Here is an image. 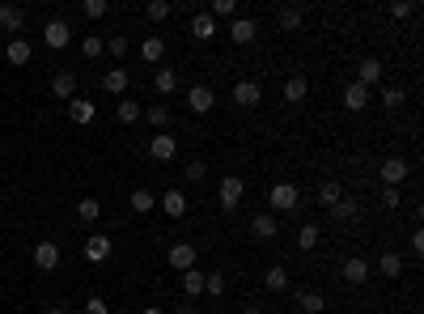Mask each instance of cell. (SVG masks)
<instances>
[{
  "label": "cell",
  "instance_id": "7402d4cb",
  "mask_svg": "<svg viewBox=\"0 0 424 314\" xmlns=\"http://www.w3.org/2000/svg\"><path fill=\"white\" fill-rule=\"evenodd\" d=\"M140 119H149L157 132H166V128H170V106H166V102H149V106L140 111Z\"/></svg>",
  "mask_w": 424,
  "mask_h": 314
},
{
  "label": "cell",
  "instance_id": "f5cc1de1",
  "mask_svg": "<svg viewBox=\"0 0 424 314\" xmlns=\"http://www.w3.org/2000/svg\"><path fill=\"white\" fill-rule=\"evenodd\" d=\"M140 314H166V310H161V306H144Z\"/></svg>",
  "mask_w": 424,
  "mask_h": 314
},
{
  "label": "cell",
  "instance_id": "83f0119b",
  "mask_svg": "<svg viewBox=\"0 0 424 314\" xmlns=\"http://www.w3.org/2000/svg\"><path fill=\"white\" fill-rule=\"evenodd\" d=\"M297 306H302V314H323L327 310V298L314 293V289H306V293H297Z\"/></svg>",
  "mask_w": 424,
  "mask_h": 314
},
{
  "label": "cell",
  "instance_id": "f35d334b",
  "mask_svg": "<svg viewBox=\"0 0 424 314\" xmlns=\"http://www.w3.org/2000/svg\"><path fill=\"white\" fill-rule=\"evenodd\" d=\"M238 13V0H212V9H208V17L217 21V17H234Z\"/></svg>",
  "mask_w": 424,
  "mask_h": 314
},
{
  "label": "cell",
  "instance_id": "1f68e13d",
  "mask_svg": "<svg viewBox=\"0 0 424 314\" xmlns=\"http://www.w3.org/2000/svg\"><path fill=\"white\" fill-rule=\"evenodd\" d=\"M340 196H344V187H340L336 179H327V183L319 187V204H323V208H331V204H340Z\"/></svg>",
  "mask_w": 424,
  "mask_h": 314
},
{
  "label": "cell",
  "instance_id": "7dc6e473",
  "mask_svg": "<svg viewBox=\"0 0 424 314\" xmlns=\"http://www.w3.org/2000/svg\"><path fill=\"white\" fill-rule=\"evenodd\" d=\"M399 204H403L399 187H386V191H382V208H399Z\"/></svg>",
  "mask_w": 424,
  "mask_h": 314
},
{
  "label": "cell",
  "instance_id": "f6af8a7d",
  "mask_svg": "<svg viewBox=\"0 0 424 314\" xmlns=\"http://www.w3.org/2000/svg\"><path fill=\"white\" fill-rule=\"evenodd\" d=\"M81 51H85V55H89V60H98V55H102V51H106V43H102V38H98V34H89V38H85V43H81Z\"/></svg>",
  "mask_w": 424,
  "mask_h": 314
},
{
  "label": "cell",
  "instance_id": "7bdbcfd3",
  "mask_svg": "<svg viewBox=\"0 0 424 314\" xmlns=\"http://www.w3.org/2000/svg\"><path fill=\"white\" fill-rule=\"evenodd\" d=\"M204 174H208V166H204V162H200V157H195V162H187V166H183V179H187V183H200V179H204Z\"/></svg>",
  "mask_w": 424,
  "mask_h": 314
},
{
  "label": "cell",
  "instance_id": "5b68a950",
  "mask_svg": "<svg viewBox=\"0 0 424 314\" xmlns=\"http://www.w3.org/2000/svg\"><path fill=\"white\" fill-rule=\"evenodd\" d=\"M229 38H234L238 47H251V43L259 38V21H255V17H234V21H229Z\"/></svg>",
  "mask_w": 424,
  "mask_h": 314
},
{
  "label": "cell",
  "instance_id": "ba28073f",
  "mask_svg": "<svg viewBox=\"0 0 424 314\" xmlns=\"http://www.w3.org/2000/svg\"><path fill=\"white\" fill-rule=\"evenodd\" d=\"M166 264H170L174 272H191V268H195V247H191V242H174L170 255H166Z\"/></svg>",
  "mask_w": 424,
  "mask_h": 314
},
{
  "label": "cell",
  "instance_id": "e0dca14e",
  "mask_svg": "<svg viewBox=\"0 0 424 314\" xmlns=\"http://www.w3.org/2000/svg\"><path fill=\"white\" fill-rule=\"evenodd\" d=\"M34 268L38 272H55L59 268V247L55 242H38L34 247Z\"/></svg>",
  "mask_w": 424,
  "mask_h": 314
},
{
  "label": "cell",
  "instance_id": "4dcf8cb0",
  "mask_svg": "<svg viewBox=\"0 0 424 314\" xmlns=\"http://www.w3.org/2000/svg\"><path fill=\"white\" fill-rule=\"evenodd\" d=\"M102 89H106V94H123V89H127V68H110V72L102 77Z\"/></svg>",
  "mask_w": 424,
  "mask_h": 314
},
{
  "label": "cell",
  "instance_id": "44dd1931",
  "mask_svg": "<svg viewBox=\"0 0 424 314\" xmlns=\"http://www.w3.org/2000/svg\"><path fill=\"white\" fill-rule=\"evenodd\" d=\"M153 89H157L161 102H166V98L178 89V72H174V68H157V72H153Z\"/></svg>",
  "mask_w": 424,
  "mask_h": 314
},
{
  "label": "cell",
  "instance_id": "2e32d148",
  "mask_svg": "<svg viewBox=\"0 0 424 314\" xmlns=\"http://www.w3.org/2000/svg\"><path fill=\"white\" fill-rule=\"evenodd\" d=\"M157 204H161V213H166V217H174V221H178V217H187V196H183L178 187L161 191V200H157Z\"/></svg>",
  "mask_w": 424,
  "mask_h": 314
},
{
  "label": "cell",
  "instance_id": "bcb514c9",
  "mask_svg": "<svg viewBox=\"0 0 424 314\" xmlns=\"http://www.w3.org/2000/svg\"><path fill=\"white\" fill-rule=\"evenodd\" d=\"M106 51H110V55H127V34H115V38L106 43Z\"/></svg>",
  "mask_w": 424,
  "mask_h": 314
},
{
  "label": "cell",
  "instance_id": "c3c4849f",
  "mask_svg": "<svg viewBox=\"0 0 424 314\" xmlns=\"http://www.w3.org/2000/svg\"><path fill=\"white\" fill-rule=\"evenodd\" d=\"M85 314H110V306H106L102 298H89V302H85Z\"/></svg>",
  "mask_w": 424,
  "mask_h": 314
},
{
  "label": "cell",
  "instance_id": "816d5d0a",
  "mask_svg": "<svg viewBox=\"0 0 424 314\" xmlns=\"http://www.w3.org/2000/svg\"><path fill=\"white\" fill-rule=\"evenodd\" d=\"M42 314H68V310H64V306H47Z\"/></svg>",
  "mask_w": 424,
  "mask_h": 314
},
{
  "label": "cell",
  "instance_id": "277c9868",
  "mask_svg": "<svg viewBox=\"0 0 424 314\" xmlns=\"http://www.w3.org/2000/svg\"><path fill=\"white\" fill-rule=\"evenodd\" d=\"M110 251H115V238H106V234H93V238H85V247H81V255H85L89 264H106Z\"/></svg>",
  "mask_w": 424,
  "mask_h": 314
},
{
  "label": "cell",
  "instance_id": "4316f807",
  "mask_svg": "<svg viewBox=\"0 0 424 314\" xmlns=\"http://www.w3.org/2000/svg\"><path fill=\"white\" fill-rule=\"evenodd\" d=\"M378 272H382L386 281H399V276H403V259H399L395 251H382V259H378Z\"/></svg>",
  "mask_w": 424,
  "mask_h": 314
},
{
  "label": "cell",
  "instance_id": "d6986e66",
  "mask_svg": "<svg viewBox=\"0 0 424 314\" xmlns=\"http://www.w3.org/2000/svg\"><path fill=\"white\" fill-rule=\"evenodd\" d=\"M280 94H285V102H289V106H302V102H306V94H310V81L297 72V77H289V81H285V89H280Z\"/></svg>",
  "mask_w": 424,
  "mask_h": 314
},
{
  "label": "cell",
  "instance_id": "d6a6232c",
  "mask_svg": "<svg viewBox=\"0 0 424 314\" xmlns=\"http://www.w3.org/2000/svg\"><path fill=\"white\" fill-rule=\"evenodd\" d=\"M319 238H323V234H319V225H314V221H306V225L297 230V247H302V251H314V247H319Z\"/></svg>",
  "mask_w": 424,
  "mask_h": 314
},
{
  "label": "cell",
  "instance_id": "f546056e",
  "mask_svg": "<svg viewBox=\"0 0 424 314\" xmlns=\"http://www.w3.org/2000/svg\"><path fill=\"white\" fill-rule=\"evenodd\" d=\"M327 213H331L336 221H344V225H348V221H357V213H361V208H357V200H348V196H340V204H331Z\"/></svg>",
  "mask_w": 424,
  "mask_h": 314
},
{
  "label": "cell",
  "instance_id": "8fae6325",
  "mask_svg": "<svg viewBox=\"0 0 424 314\" xmlns=\"http://www.w3.org/2000/svg\"><path fill=\"white\" fill-rule=\"evenodd\" d=\"M68 119L81 123V128L93 123V119H98V102H93V98H72V102H68Z\"/></svg>",
  "mask_w": 424,
  "mask_h": 314
},
{
  "label": "cell",
  "instance_id": "ee69618b",
  "mask_svg": "<svg viewBox=\"0 0 424 314\" xmlns=\"http://www.w3.org/2000/svg\"><path fill=\"white\" fill-rule=\"evenodd\" d=\"M386 13H391L395 21H403V17H412V13H416V4H412V0H395V4L386 9Z\"/></svg>",
  "mask_w": 424,
  "mask_h": 314
},
{
  "label": "cell",
  "instance_id": "9a60e30c",
  "mask_svg": "<svg viewBox=\"0 0 424 314\" xmlns=\"http://www.w3.org/2000/svg\"><path fill=\"white\" fill-rule=\"evenodd\" d=\"M369 102H374V89H365V85H357V81L344 89V111H353V115H357V111H365Z\"/></svg>",
  "mask_w": 424,
  "mask_h": 314
},
{
  "label": "cell",
  "instance_id": "3957f363",
  "mask_svg": "<svg viewBox=\"0 0 424 314\" xmlns=\"http://www.w3.org/2000/svg\"><path fill=\"white\" fill-rule=\"evenodd\" d=\"M268 204H272L276 213H289V208H297V204H302V196H297V187H293V183H276V187L268 191Z\"/></svg>",
  "mask_w": 424,
  "mask_h": 314
},
{
  "label": "cell",
  "instance_id": "6da1fadb",
  "mask_svg": "<svg viewBox=\"0 0 424 314\" xmlns=\"http://www.w3.org/2000/svg\"><path fill=\"white\" fill-rule=\"evenodd\" d=\"M242 196H246V183H242L238 174H225V179H221V187H217L221 208H225V213H234V208L242 204Z\"/></svg>",
  "mask_w": 424,
  "mask_h": 314
},
{
  "label": "cell",
  "instance_id": "b9f144b4",
  "mask_svg": "<svg viewBox=\"0 0 424 314\" xmlns=\"http://www.w3.org/2000/svg\"><path fill=\"white\" fill-rule=\"evenodd\" d=\"M81 9H85V17H89V21H98V17H106V13H110V4H106V0H85Z\"/></svg>",
  "mask_w": 424,
  "mask_h": 314
},
{
  "label": "cell",
  "instance_id": "5bb4252c",
  "mask_svg": "<svg viewBox=\"0 0 424 314\" xmlns=\"http://www.w3.org/2000/svg\"><path fill=\"white\" fill-rule=\"evenodd\" d=\"M369 259H361V255H353V259H344V268H340V276L348 281V285H365L369 281Z\"/></svg>",
  "mask_w": 424,
  "mask_h": 314
},
{
  "label": "cell",
  "instance_id": "836d02e7",
  "mask_svg": "<svg viewBox=\"0 0 424 314\" xmlns=\"http://www.w3.org/2000/svg\"><path fill=\"white\" fill-rule=\"evenodd\" d=\"M263 285H268L272 293H285V289H289V272H285V268H268V272H263Z\"/></svg>",
  "mask_w": 424,
  "mask_h": 314
},
{
  "label": "cell",
  "instance_id": "9c48e42d",
  "mask_svg": "<svg viewBox=\"0 0 424 314\" xmlns=\"http://www.w3.org/2000/svg\"><path fill=\"white\" fill-rule=\"evenodd\" d=\"M0 30L13 34V38H21V30H25V9H17V4H0Z\"/></svg>",
  "mask_w": 424,
  "mask_h": 314
},
{
  "label": "cell",
  "instance_id": "60d3db41",
  "mask_svg": "<svg viewBox=\"0 0 424 314\" xmlns=\"http://www.w3.org/2000/svg\"><path fill=\"white\" fill-rule=\"evenodd\" d=\"M204 293L221 298V293H225V276H221V272H204Z\"/></svg>",
  "mask_w": 424,
  "mask_h": 314
},
{
  "label": "cell",
  "instance_id": "603a6c76",
  "mask_svg": "<svg viewBox=\"0 0 424 314\" xmlns=\"http://www.w3.org/2000/svg\"><path fill=\"white\" fill-rule=\"evenodd\" d=\"M276 21H280V30H297V26L306 21V4H285V9L276 13Z\"/></svg>",
  "mask_w": 424,
  "mask_h": 314
},
{
  "label": "cell",
  "instance_id": "f1b7e54d",
  "mask_svg": "<svg viewBox=\"0 0 424 314\" xmlns=\"http://www.w3.org/2000/svg\"><path fill=\"white\" fill-rule=\"evenodd\" d=\"M140 55H144L149 64H157V60L166 55V38H161V34H149V38L140 43Z\"/></svg>",
  "mask_w": 424,
  "mask_h": 314
},
{
  "label": "cell",
  "instance_id": "52a82bcc",
  "mask_svg": "<svg viewBox=\"0 0 424 314\" xmlns=\"http://www.w3.org/2000/svg\"><path fill=\"white\" fill-rule=\"evenodd\" d=\"M187 106H191L195 115H208V111L217 106V94H212V85H191V89H187Z\"/></svg>",
  "mask_w": 424,
  "mask_h": 314
},
{
  "label": "cell",
  "instance_id": "681fc988",
  "mask_svg": "<svg viewBox=\"0 0 424 314\" xmlns=\"http://www.w3.org/2000/svg\"><path fill=\"white\" fill-rule=\"evenodd\" d=\"M412 251L424 255V230H412Z\"/></svg>",
  "mask_w": 424,
  "mask_h": 314
},
{
  "label": "cell",
  "instance_id": "e575fe53",
  "mask_svg": "<svg viewBox=\"0 0 424 314\" xmlns=\"http://www.w3.org/2000/svg\"><path fill=\"white\" fill-rule=\"evenodd\" d=\"M140 111H144V106H140V102H132V98H123V102L115 106V115H119V123H136V119H140Z\"/></svg>",
  "mask_w": 424,
  "mask_h": 314
},
{
  "label": "cell",
  "instance_id": "d4e9b609",
  "mask_svg": "<svg viewBox=\"0 0 424 314\" xmlns=\"http://www.w3.org/2000/svg\"><path fill=\"white\" fill-rule=\"evenodd\" d=\"M127 204H132V213H153V208H157V196H153L149 187H136V191L127 196Z\"/></svg>",
  "mask_w": 424,
  "mask_h": 314
},
{
  "label": "cell",
  "instance_id": "db71d44e",
  "mask_svg": "<svg viewBox=\"0 0 424 314\" xmlns=\"http://www.w3.org/2000/svg\"><path fill=\"white\" fill-rule=\"evenodd\" d=\"M242 314H263V310H242Z\"/></svg>",
  "mask_w": 424,
  "mask_h": 314
},
{
  "label": "cell",
  "instance_id": "8d00e7d4",
  "mask_svg": "<svg viewBox=\"0 0 424 314\" xmlns=\"http://www.w3.org/2000/svg\"><path fill=\"white\" fill-rule=\"evenodd\" d=\"M183 289H187V298H200V293H204V272H200V268L183 272Z\"/></svg>",
  "mask_w": 424,
  "mask_h": 314
},
{
  "label": "cell",
  "instance_id": "cb8c5ba5",
  "mask_svg": "<svg viewBox=\"0 0 424 314\" xmlns=\"http://www.w3.org/2000/svg\"><path fill=\"white\" fill-rule=\"evenodd\" d=\"M191 34H195L200 43H208V38H217V21H212L208 13H195V17H191Z\"/></svg>",
  "mask_w": 424,
  "mask_h": 314
},
{
  "label": "cell",
  "instance_id": "ac0fdd59",
  "mask_svg": "<svg viewBox=\"0 0 424 314\" xmlns=\"http://www.w3.org/2000/svg\"><path fill=\"white\" fill-rule=\"evenodd\" d=\"M4 60H8V64H17V68H21V64H30V60H34V47H30V38H8V47H4Z\"/></svg>",
  "mask_w": 424,
  "mask_h": 314
},
{
  "label": "cell",
  "instance_id": "d590c367",
  "mask_svg": "<svg viewBox=\"0 0 424 314\" xmlns=\"http://www.w3.org/2000/svg\"><path fill=\"white\" fill-rule=\"evenodd\" d=\"M76 217H81V221H98V217H102V200H93V196H85V200L76 204Z\"/></svg>",
  "mask_w": 424,
  "mask_h": 314
},
{
  "label": "cell",
  "instance_id": "8992f818",
  "mask_svg": "<svg viewBox=\"0 0 424 314\" xmlns=\"http://www.w3.org/2000/svg\"><path fill=\"white\" fill-rule=\"evenodd\" d=\"M382 60L378 55H365L361 64H357V85H365V89H374V85H382Z\"/></svg>",
  "mask_w": 424,
  "mask_h": 314
},
{
  "label": "cell",
  "instance_id": "74e56055",
  "mask_svg": "<svg viewBox=\"0 0 424 314\" xmlns=\"http://www.w3.org/2000/svg\"><path fill=\"white\" fill-rule=\"evenodd\" d=\"M170 13H174L170 0H149V4H144V17H149V21H166Z\"/></svg>",
  "mask_w": 424,
  "mask_h": 314
},
{
  "label": "cell",
  "instance_id": "ab89813d",
  "mask_svg": "<svg viewBox=\"0 0 424 314\" xmlns=\"http://www.w3.org/2000/svg\"><path fill=\"white\" fill-rule=\"evenodd\" d=\"M382 106H386V111H399V106H403V89L382 85Z\"/></svg>",
  "mask_w": 424,
  "mask_h": 314
},
{
  "label": "cell",
  "instance_id": "30bf717a",
  "mask_svg": "<svg viewBox=\"0 0 424 314\" xmlns=\"http://www.w3.org/2000/svg\"><path fill=\"white\" fill-rule=\"evenodd\" d=\"M229 98H234L238 106H259V102H263V85H259V81H238Z\"/></svg>",
  "mask_w": 424,
  "mask_h": 314
},
{
  "label": "cell",
  "instance_id": "484cf974",
  "mask_svg": "<svg viewBox=\"0 0 424 314\" xmlns=\"http://www.w3.org/2000/svg\"><path fill=\"white\" fill-rule=\"evenodd\" d=\"M251 230H255V238H263V242L280 234V225H276V217H272V213H259V217L251 221Z\"/></svg>",
  "mask_w": 424,
  "mask_h": 314
},
{
  "label": "cell",
  "instance_id": "7c38bea8",
  "mask_svg": "<svg viewBox=\"0 0 424 314\" xmlns=\"http://www.w3.org/2000/svg\"><path fill=\"white\" fill-rule=\"evenodd\" d=\"M174 153H178V140H174V136L157 132V136L149 140V157H153V162H174Z\"/></svg>",
  "mask_w": 424,
  "mask_h": 314
},
{
  "label": "cell",
  "instance_id": "f907efd6",
  "mask_svg": "<svg viewBox=\"0 0 424 314\" xmlns=\"http://www.w3.org/2000/svg\"><path fill=\"white\" fill-rule=\"evenodd\" d=\"M174 314H200V310H195V306H178Z\"/></svg>",
  "mask_w": 424,
  "mask_h": 314
},
{
  "label": "cell",
  "instance_id": "7a4b0ae2",
  "mask_svg": "<svg viewBox=\"0 0 424 314\" xmlns=\"http://www.w3.org/2000/svg\"><path fill=\"white\" fill-rule=\"evenodd\" d=\"M42 43H47V47H55V51H64V47L72 43V30H68V21H64V17H51V21L42 26Z\"/></svg>",
  "mask_w": 424,
  "mask_h": 314
},
{
  "label": "cell",
  "instance_id": "ffe728a7",
  "mask_svg": "<svg viewBox=\"0 0 424 314\" xmlns=\"http://www.w3.org/2000/svg\"><path fill=\"white\" fill-rule=\"evenodd\" d=\"M51 94H55L59 102H72V98H76V77H72V72H55V77H51Z\"/></svg>",
  "mask_w": 424,
  "mask_h": 314
},
{
  "label": "cell",
  "instance_id": "4fadbf2b",
  "mask_svg": "<svg viewBox=\"0 0 424 314\" xmlns=\"http://www.w3.org/2000/svg\"><path fill=\"white\" fill-rule=\"evenodd\" d=\"M378 174H382V183H386V187H399L412 170H408V162H403V157H386V162L378 166Z\"/></svg>",
  "mask_w": 424,
  "mask_h": 314
}]
</instances>
